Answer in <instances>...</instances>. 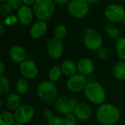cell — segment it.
Masks as SVG:
<instances>
[{
  "instance_id": "1",
  "label": "cell",
  "mask_w": 125,
  "mask_h": 125,
  "mask_svg": "<svg viewBox=\"0 0 125 125\" xmlns=\"http://www.w3.org/2000/svg\"><path fill=\"white\" fill-rule=\"evenodd\" d=\"M96 117L102 125H115L120 119V112L116 106L105 103L97 108Z\"/></svg>"
},
{
  "instance_id": "2",
  "label": "cell",
  "mask_w": 125,
  "mask_h": 125,
  "mask_svg": "<svg viewBox=\"0 0 125 125\" xmlns=\"http://www.w3.org/2000/svg\"><path fill=\"white\" fill-rule=\"evenodd\" d=\"M55 9L53 0H36L33 4L34 14L40 21L49 19L53 15Z\"/></svg>"
},
{
  "instance_id": "3",
  "label": "cell",
  "mask_w": 125,
  "mask_h": 125,
  "mask_svg": "<svg viewBox=\"0 0 125 125\" xmlns=\"http://www.w3.org/2000/svg\"><path fill=\"white\" fill-rule=\"evenodd\" d=\"M84 94L88 100L96 105L103 104L106 96L103 85L97 82L89 83L84 89Z\"/></svg>"
},
{
  "instance_id": "4",
  "label": "cell",
  "mask_w": 125,
  "mask_h": 125,
  "mask_svg": "<svg viewBox=\"0 0 125 125\" xmlns=\"http://www.w3.org/2000/svg\"><path fill=\"white\" fill-rule=\"evenodd\" d=\"M39 99L44 103H52L57 97V89L51 81H44L39 84L37 89Z\"/></svg>"
},
{
  "instance_id": "5",
  "label": "cell",
  "mask_w": 125,
  "mask_h": 125,
  "mask_svg": "<svg viewBox=\"0 0 125 125\" xmlns=\"http://www.w3.org/2000/svg\"><path fill=\"white\" fill-rule=\"evenodd\" d=\"M67 10L72 17L81 18L88 14L89 6L86 0H72L67 4Z\"/></svg>"
},
{
  "instance_id": "6",
  "label": "cell",
  "mask_w": 125,
  "mask_h": 125,
  "mask_svg": "<svg viewBox=\"0 0 125 125\" xmlns=\"http://www.w3.org/2000/svg\"><path fill=\"white\" fill-rule=\"evenodd\" d=\"M104 14L109 21L114 23L123 22L125 18V8L118 4H111L108 5L105 9Z\"/></svg>"
},
{
  "instance_id": "7",
  "label": "cell",
  "mask_w": 125,
  "mask_h": 125,
  "mask_svg": "<svg viewBox=\"0 0 125 125\" xmlns=\"http://www.w3.org/2000/svg\"><path fill=\"white\" fill-rule=\"evenodd\" d=\"M83 41L90 50H98L102 47L103 39L100 35L94 29H86L83 33Z\"/></svg>"
},
{
  "instance_id": "8",
  "label": "cell",
  "mask_w": 125,
  "mask_h": 125,
  "mask_svg": "<svg viewBox=\"0 0 125 125\" xmlns=\"http://www.w3.org/2000/svg\"><path fill=\"white\" fill-rule=\"evenodd\" d=\"M77 105V100L70 97H62L56 99L55 107L60 113L63 115H69L74 113L75 106Z\"/></svg>"
},
{
  "instance_id": "9",
  "label": "cell",
  "mask_w": 125,
  "mask_h": 125,
  "mask_svg": "<svg viewBox=\"0 0 125 125\" xmlns=\"http://www.w3.org/2000/svg\"><path fill=\"white\" fill-rule=\"evenodd\" d=\"M34 109L29 105H23L19 106L14 112V118L15 121L20 124L24 125L28 123L34 116Z\"/></svg>"
},
{
  "instance_id": "10",
  "label": "cell",
  "mask_w": 125,
  "mask_h": 125,
  "mask_svg": "<svg viewBox=\"0 0 125 125\" xmlns=\"http://www.w3.org/2000/svg\"><path fill=\"white\" fill-rule=\"evenodd\" d=\"M87 79L81 74H75L70 77L67 82V88L72 92H79L84 90L87 85Z\"/></svg>"
},
{
  "instance_id": "11",
  "label": "cell",
  "mask_w": 125,
  "mask_h": 125,
  "mask_svg": "<svg viewBox=\"0 0 125 125\" xmlns=\"http://www.w3.org/2000/svg\"><path fill=\"white\" fill-rule=\"evenodd\" d=\"M46 49L49 56L54 60L59 59L64 53L63 43L56 38H52L48 41Z\"/></svg>"
},
{
  "instance_id": "12",
  "label": "cell",
  "mask_w": 125,
  "mask_h": 125,
  "mask_svg": "<svg viewBox=\"0 0 125 125\" xmlns=\"http://www.w3.org/2000/svg\"><path fill=\"white\" fill-rule=\"evenodd\" d=\"M20 71L23 77L29 80L35 78L38 74V69L35 63L30 60H26L21 63L20 66Z\"/></svg>"
},
{
  "instance_id": "13",
  "label": "cell",
  "mask_w": 125,
  "mask_h": 125,
  "mask_svg": "<svg viewBox=\"0 0 125 125\" xmlns=\"http://www.w3.org/2000/svg\"><path fill=\"white\" fill-rule=\"evenodd\" d=\"M33 10L29 5H22L17 12L18 21L23 26L29 25L33 18Z\"/></svg>"
},
{
  "instance_id": "14",
  "label": "cell",
  "mask_w": 125,
  "mask_h": 125,
  "mask_svg": "<svg viewBox=\"0 0 125 125\" xmlns=\"http://www.w3.org/2000/svg\"><path fill=\"white\" fill-rule=\"evenodd\" d=\"M74 113L77 119L82 121H86L89 119L92 115L91 108L89 107V105L84 102H81L77 104L74 111Z\"/></svg>"
},
{
  "instance_id": "15",
  "label": "cell",
  "mask_w": 125,
  "mask_h": 125,
  "mask_svg": "<svg viewBox=\"0 0 125 125\" xmlns=\"http://www.w3.org/2000/svg\"><path fill=\"white\" fill-rule=\"evenodd\" d=\"M9 56L15 63H23L26 60L27 53L23 47L20 46H13L10 49Z\"/></svg>"
},
{
  "instance_id": "16",
  "label": "cell",
  "mask_w": 125,
  "mask_h": 125,
  "mask_svg": "<svg viewBox=\"0 0 125 125\" xmlns=\"http://www.w3.org/2000/svg\"><path fill=\"white\" fill-rule=\"evenodd\" d=\"M77 69L79 74L83 76H87L93 73L94 65L92 60L89 58H82L77 63Z\"/></svg>"
},
{
  "instance_id": "17",
  "label": "cell",
  "mask_w": 125,
  "mask_h": 125,
  "mask_svg": "<svg viewBox=\"0 0 125 125\" xmlns=\"http://www.w3.org/2000/svg\"><path fill=\"white\" fill-rule=\"evenodd\" d=\"M48 29V24L44 21L34 23L30 29V35L33 38H40L43 36Z\"/></svg>"
},
{
  "instance_id": "18",
  "label": "cell",
  "mask_w": 125,
  "mask_h": 125,
  "mask_svg": "<svg viewBox=\"0 0 125 125\" xmlns=\"http://www.w3.org/2000/svg\"><path fill=\"white\" fill-rule=\"evenodd\" d=\"M61 70L62 71V74H64L67 77H71L72 76L75 75L76 73L77 69V66L75 63L70 60H64L62 65H61Z\"/></svg>"
},
{
  "instance_id": "19",
  "label": "cell",
  "mask_w": 125,
  "mask_h": 125,
  "mask_svg": "<svg viewBox=\"0 0 125 125\" xmlns=\"http://www.w3.org/2000/svg\"><path fill=\"white\" fill-rule=\"evenodd\" d=\"M20 96L18 94H11L6 99V106L10 111H15L20 106Z\"/></svg>"
},
{
  "instance_id": "20",
  "label": "cell",
  "mask_w": 125,
  "mask_h": 125,
  "mask_svg": "<svg viewBox=\"0 0 125 125\" xmlns=\"http://www.w3.org/2000/svg\"><path fill=\"white\" fill-rule=\"evenodd\" d=\"M114 77L119 80H125V62L123 60L118 61L114 66L113 69Z\"/></svg>"
},
{
  "instance_id": "21",
  "label": "cell",
  "mask_w": 125,
  "mask_h": 125,
  "mask_svg": "<svg viewBox=\"0 0 125 125\" xmlns=\"http://www.w3.org/2000/svg\"><path fill=\"white\" fill-rule=\"evenodd\" d=\"M115 46L118 57L122 60H125V38H119L116 39Z\"/></svg>"
},
{
  "instance_id": "22",
  "label": "cell",
  "mask_w": 125,
  "mask_h": 125,
  "mask_svg": "<svg viewBox=\"0 0 125 125\" xmlns=\"http://www.w3.org/2000/svg\"><path fill=\"white\" fill-rule=\"evenodd\" d=\"M29 87V82L25 77H20L16 82V91L20 95L25 94Z\"/></svg>"
},
{
  "instance_id": "23",
  "label": "cell",
  "mask_w": 125,
  "mask_h": 125,
  "mask_svg": "<svg viewBox=\"0 0 125 125\" xmlns=\"http://www.w3.org/2000/svg\"><path fill=\"white\" fill-rule=\"evenodd\" d=\"M14 120V115L9 111H3L0 114V125H13Z\"/></svg>"
},
{
  "instance_id": "24",
  "label": "cell",
  "mask_w": 125,
  "mask_h": 125,
  "mask_svg": "<svg viewBox=\"0 0 125 125\" xmlns=\"http://www.w3.org/2000/svg\"><path fill=\"white\" fill-rule=\"evenodd\" d=\"M105 32H107L108 35L114 39H117L119 38V35H120V32H119V29L117 28V27H116L115 25L114 24H108L105 26Z\"/></svg>"
},
{
  "instance_id": "25",
  "label": "cell",
  "mask_w": 125,
  "mask_h": 125,
  "mask_svg": "<svg viewBox=\"0 0 125 125\" xmlns=\"http://www.w3.org/2000/svg\"><path fill=\"white\" fill-rule=\"evenodd\" d=\"M10 91V82L4 76L0 77V94L2 96H6Z\"/></svg>"
},
{
  "instance_id": "26",
  "label": "cell",
  "mask_w": 125,
  "mask_h": 125,
  "mask_svg": "<svg viewBox=\"0 0 125 125\" xmlns=\"http://www.w3.org/2000/svg\"><path fill=\"white\" fill-rule=\"evenodd\" d=\"M62 74V71L61 70V68L56 66L51 69L48 73V77L51 82H55L60 78Z\"/></svg>"
},
{
  "instance_id": "27",
  "label": "cell",
  "mask_w": 125,
  "mask_h": 125,
  "mask_svg": "<svg viewBox=\"0 0 125 125\" xmlns=\"http://www.w3.org/2000/svg\"><path fill=\"white\" fill-rule=\"evenodd\" d=\"M67 34V28L63 24L57 25L54 29V36L58 39H62Z\"/></svg>"
},
{
  "instance_id": "28",
  "label": "cell",
  "mask_w": 125,
  "mask_h": 125,
  "mask_svg": "<svg viewBox=\"0 0 125 125\" xmlns=\"http://www.w3.org/2000/svg\"><path fill=\"white\" fill-rule=\"evenodd\" d=\"M12 8L10 7V5L7 3H2L0 5V13L3 16H8L11 15L12 13Z\"/></svg>"
},
{
  "instance_id": "29",
  "label": "cell",
  "mask_w": 125,
  "mask_h": 125,
  "mask_svg": "<svg viewBox=\"0 0 125 125\" xmlns=\"http://www.w3.org/2000/svg\"><path fill=\"white\" fill-rule=\"evenodd\" d=\"M64 125H77V119L76 116H74L73 113L67 115L64 119Z\"/></svg>"
},
{
  "instance_id": "30",
  "label": "cell",
  "mask_w": 125,
  "mask_h": 125,
  "mask_svg": "<svg viewBox=\"0 0 125 125\" xmlns=\"http://www.w3.org/2000/svg\"><path fill=\"white\" fill-rule=\"evenodd\" d=\"M18 17L14 15H10L7 16L4 20V24L7 26H10L15 24L18 21Z\"/></svg>"
},
{
  "instance_id": "31",
  "label": "cell",
  "mask_w": 125,
  "mask_h": 125,
  "mask_svg": "<svg viewBox=\"0 0 125 125\" xmlns=\"http://www.w3.org/2000/svg\"><path fill=\"white\" fill-rule=\"evenodd\" d=\"M22 0H7V4L12 10H18L22 6Z\"/></svg>"
},
{
  "instance_id": "32",
  "label": "cell",
  "mask_w": 125,
  "mask_h": 125,
  "mask_svg": "<svg viewBox=\"0 0 125 125\" xmlns=\"http://www.w3.org/2000/svg\"><path fill=\"white\" fill-rule=\"evenodd\" d=\"M97 56L101 60H106L108 57V52L105 48L101 47L97 50Z\"/></svg>"
},
{
  "instance_id": "33",
  "label": "cell",
  "mask_w": 125,
  "mask_h": 125,
  "mask_svg": "<svg viewBox=\"0 0 125 125\" xmlns=\"http://www.w3.org/2000/svg\"><path fill=\"white\" fill-rule=\"evenodd\" d=\"M48 125H64V119L60 116H54V118L48 122Z\"/></svg>"
},
{
  "instance_id": "34",
  "label": "cell",
  "mask_w": 125,
  "mask_h": 125,
  "mask_svg": "<svg viewBox=\"0 0 125 125\" xmlns=\"http://www.w3.org/2000/svg\"><path fill=\"white\" fill-rule=\"evenodd\" d=\"M42 116H43L44 119L46 120V121H48V122L50 121H51L54 118L53 113V112L51 110H45L42 113Z\"/></svg>"
},
{
  "instance_id": "35",
  "label": "cell",
  "mask_w": 125,
  "mask_h": 125,
  "mask_svg": "<svg viewBox=\"0 0 125 125\" xmlns=\"http://www.w3.org/2000/svg\"><path fill=\"white\" fill-rule=\"evenodd\" d=\"M55 3L59 4L60 5H63V4H69L72 0H53Z\"/></svg>"
},
{
  "instance_id": "36",
  "label": "cell",
  "mask_w": 125,
  "mask_h": 125,
  "mask_svg": "<svg viewBox=\"0 0 125 125\" xmlns=\"http://www.w3.org/2000/svg\"><path fill=\"white\" fill-rule=\"evenodd\" d=\"M4 70H5L4 65L2 62H1L0 63V76H3V74L4 73Z\"/></svg>"
},
{
  "instance_id": "37",
  "label": "cell",
  "mask_w": 125,
  "mask_h": 125,
  "mask_svg": "<svg viewBox=\"0 0 125 125\" xmlns=\"http://www.w3.org/2000/svg\"><path fill=\"white\" fill-rule=\"evenodd\" d=\"M36 0H22V1L26 4V5H31L34 4Z\"/></svg>"
},
{
  "instance_id": "38",
  "label": "cell",
  "mask_w": 125,
  "mask_h": 125,
  "mask_svg": "<svg viewBox=\"0 0 125 125\" xmlns=\"http://www.w3.org/2000/svg\"><path fill=\"white\" fill-rule=\"evenodd\" d=\"M4 25H3V24H0V35H2L4 34Z\"/></svg>"
},
{
  "instance_id": "39",
  "label": "cell",
  "mask_w": 125,
  "mask_h": 125,
  "mask_svg": "<svg viewBox=\"0 0 125 125\" xmlns=\"http://www.w3.org/2000/svg\"><path fill=\"white\" fill-rule=\"evenodd\" d=\"M100 0H86V1L89 4H95L97 3L98 1H100Z\"/></svg>"
},
{
  "instance_id": "40",
  "label": "cell",
  "mask_w": 125,
  "mask_h": 125,
  "mask_svg": "<svg viewBox=\"0 0 125 125\" xmlns=\"http://www.w3.org/2000/svg\"><path fill=\"white\" fill-rule=\"evenodd\" d=\"M23 125L22 124H20V123H18V122H16V123H14V125Z\"/></svg>"
},
{
  "instance_id": "41",
  "label": "cell",
  "mask_w": 125,
  "mask_h": 125,
  "mask_svg": "<svg viewBox=\"0 0 125 125\" xmlns=\"http://www.w3.org/2000/svg\"><path fill=\"white\" fill-rule=\"evenodd\" d=\"M2 104H3V102H2V100L1 99V100H0V105L2 106Z\"/></svg>"
},
{
  "instance_id": "42",
  "label": "cell",
  "mask_w": 125,
  "mask_h": 125,
  "mask_svg": "<svg viewBox=\"0 0 125 125\" xmlns=\"http://www.w3.org/2000/svg\"><path fill=\"white\" fill-rule=\"evenodd\" d=\"M0 1H1L2 3H4V1H7V0H0Z\"/></svg>"
},
{
  "instance_id": "43",
  "label": "cell",
  "mask_w": 125,
  "mask_h": 125,
  "mask_svg": "<svg viewBox=\"0 0 125 125\" xmlns=\"http://www.w3.org/2000/svg\"><path fill=\"white\" fill-rule=\"evenodd\" d=\"M123 23H124V24H125V19H124V21H123Z\"/></svg>"
}]
</instances>
